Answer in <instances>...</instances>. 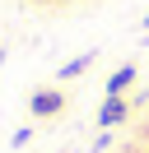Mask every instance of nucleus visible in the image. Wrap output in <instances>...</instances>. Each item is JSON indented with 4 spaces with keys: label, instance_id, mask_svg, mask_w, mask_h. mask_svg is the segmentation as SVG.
<instances>
[{
    "label": "nucleus",
    "instance_id": "1",
    "mask_svg": "<svg viewBox=\"0 0 149 153\" xmlns=\"http://www.w3.org/2000/svg\"><path fill=\"white\" fill-rule=\"evenodd\" d=\"M28 111H33L37 121H51V116L65 111V93L61 88H37V93L28 97Z\"/></svg>",
    "mask_w": 149,
    "mask_h": 153
},
{
    "label": "nucleus",
    "instance_id": "2",
    "mask_svg": "<svg viewBox=\"0 0 149 153\" xmlns=\"http://www.w3.org/2000/svg\"><path fill=\"white\" fill-rule=\"evenodd\" d=\"M130 116V102L126 97H107V102L98 107V130H112V125H121Z\"/></svg>",
    "mask_w": 149,
    "mask_h": 153
},
{
    "label": "nucleus",
    "instance_id": "3",
    "mask_svg": "<svg viewBox=\"0 0 149 153\" xmlns=\"http://www.w3.org/2000/svg\"><path fill=\"white\" fill-rule=\"evenodd\" d=\"M93 56H98V51H79V56H74V60H65V65L56 70V79H61V84H70V79H79L84 70L93 65Z\"/></svg>",
    "mask_w": 149,
    "mask_h": 153
},
{
    "label": "nucleus",
    "instance_id": "4",
    "mask_svg": "<svg viewBox=\"0 0 149 153\" xmlns=\"http://www.w3.org/2000/svg\"><path fill=\"white\" fill-rule=\"evenodd\" d=\"M130 84H135V65H121L117 74L107 79V97H121V93H126Z\"/></svg>",
    "mask_w": 149,
    "mask_h": 153
},
{
    "label": "nucleus",
    "instance_id": "5",
    "mask_svg": "<svg viewBox=\"0 0 149 153\" xmlns=\"http://www.w3.org/2000/svg\"><path fill=\"white\" fill-rule=\"evenodd\" d=\"M28 139H33V130H28V125H23V130H14V139H9V144H14V149H23Z\"/></svg>",
    "mask_w": 149,
    "mask_h": 153
},
{
    "label": "nucleus",
    "instance_id": "6",
    "mask_svg": "<svg viewBox=\"0 0 149 153\" xmlns=\"http://www.w3.org/2000/svg\"><path fill=\"white\" fill-rule=\"evenodd\" d=\"M144 28H149V14H144Z\"/></svg>",
    "mask_w": 149,
    "mask_h": 153
}]
</instances>
